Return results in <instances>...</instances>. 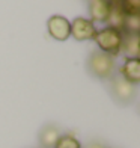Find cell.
I'll return each mask as SVG.
<instances>
[{"mask_svg": "<svg viewBox=\"0 0 140 148\" xmlns=\"http://www.w3.org/2000/svg\"><path fill=\"white\" fill-rule=\"evenodd\" d=\"M119 76L124 77L131 85L140 83V59L139 58H125L122 66L119 68Z\"/></svg>", "mask_w": 140, "mask_h": 148, "instance_id": "52a82bcc", "label": "cell"}, {"mask_svg": "<svg viewBox=\"0 0 140 148\" xmlns=\"http://www.w3.org/2000/svg\"><path fill=\"white\" fill-rule=\"evenodd\" d=\"M113 3L109 0H89V14L92 23H105L113 9Z\"/></svg>", "mask_w": 140, "mask_h": 148, "instance_id": "8992f818", "label": "cell"}, {"mask_svg": "<svg viewBox=\"0 0 140 148\" xmlns=\"http://www.w3.org/2000/svg\"><path fill=\"white\" fill-rule=\"evenodd\" d=\"M110 3H113V5H119V2H121V0H109Z\"/></svg>", "mask_w": 140, "mask_h": 148, "instance_id": "5bb4252c", "label": "cell"}, {"mask_svg": "<svg viewBox=\"0 0 140 148\" xmlns=\"http://www.w3.org/2000/svg\"><path fill=\"white\" fill-rule=\"evenodd\" d=\"M97 27L89 18L77 17L71 21V36L75 41H92L95 38Z\"/></svg>", "mask_w": 140, "mask_h": 148, "instance_id": "5b68a950", "label": "cell"}, {"mask_svg": "<svg viewBox=\"0 0 140 148\" xmlns=\"http://www.w3.org/2000/svg\"><path fill=\"white\" fill-rule=\"evenodd\" d=\"M60 138V130L54 124H47L39 132V145L42 148H53Z\"/></svg>", "mask_w": 140, "mask_h": 148, "instance_id": "9c48e42d", "label": "cell"}, {"mask_svg": "<svg viewBox=\"0 0 140 148\" xmlns=\"http://www.w3.org/2000/svg\"><path fill=\"white\" fill-rule=\"evenodd\" d=\"M124 20H125V14L122 12V9L119 8L118 5H115V6H113V9H111V12H110V15H109V18H107V21H105V24H107L109 27L122 30Z\"/></svg>", "mask_w": 140, "mask_h": 148, "instance_id": "30bf717a", "label": "cell"}, {"mask_svg": "<svg viewBox=\"0 0 140 148\" xmlns=\"http://www.w3.org/2000/svg\"><path fill=\"white\" fill-rule=\"evenodd\" d=\"M110 92L119 104H130L136 97V86L119 74H113L110 77Z\"/></svg>", "mask_w": 140, "mask_h": 148, "instance_id": "3957f363", "label": "cell"}, {"mask_svg": "<svg viewBox=\"0 0 140 148\" xmlns=\"http://www.w3.org/2000/svg\"><path fill=\"white\" fill-rule=\"evenodd\" d=\"M53 148H83V147L72 133H66V134H60V138L57 139L56 145Z\"/></svg>", "mask_w": 140, "mask_h": 148, "instance_id": "8fae6325", "label": "cell"}, {"mask_svg": "<svg viewBox=\"0 0 140 148\" xmlns=\"http://www.w3.org/2000/svg\"><path fill=\"white\" fill-rule=\"evenodd\" d=\"M47 29L53 39L60 42L71 36V21L63 15H51L47 20Z\"/></svg>", "mask_w": 140, "mask_h": 148, "instance_id": "277c9868", "label": "cell"}, {"mask_svg": "<svg viewBox=\"0 0 140 148\" xmlns=\"http://www.w3.org/2000/svg\"><path fill=\"white\" fill-rule=\"evenodd\" d=\"M84 148H107L105 145H103V144H99V142H90V144H88Z\"/></svg>", "mask_w": 140, "mask_h": 148, "instance_id": "4fadbf2b", "label": "cell"}, {"mask_svg": "<svg viewBox=\"0 0 140 148\" xmlns=\"http://www.w3.org/2000/svg\"><path fill=\"white\" fill-rule=\"evenodd\" d=\"M122 32H125V33H139L140 32V15H125Z\"/></svg>", "mask_w": 140, "mask_h": 148, "instance_id": "7c38bea8", "label": "cell"}, {"mask_svg": "<svg viewBox=\"0 0 140 148\" xmlns=\"http://www.w3.org/2000/svg\"><path fill=\"white\" fill-rule=\"evenodd\" d=\"M126 58H139L140 55V35L139 33H125L122 32V49Z\"/></svg>", "mask_w": 140, "mask_h": 148, "instance_id": "ba28073f", "label": "cell"}, {"mask_svg": "<svg viewBox=\"0 0 140 148\" xmlns=\"http://www.w3.org/2000/svg\"><path fill=\"white\" fill-rule=\"evenodd\" d=\"M93 41L97 42L99 51L107 53L111 58H118L122 49V30L104 26L101 29H97Z\"/></svg>", "mask_w": 140, "mask_h": 148, "instance_id": "6da1fadb", "label": "cell"}, {"mask_svg": "<svg viewBox=\"0 0 140 148\" xmlns=\"http://www.w3.org/2000/svg\"><path fill=\"white\" fill-rule=\"evenodd\" d=\"M88 68L92 76H95L97 79L105 80L115 74L116 62H115V58H111L107 53L95 50L90 53V56L88 59Z\"/></svg>", "mask_w": 140, "mask_h": 148, "instance_id": "7a4b0ae2", "label": "cell"}]
</instances>
